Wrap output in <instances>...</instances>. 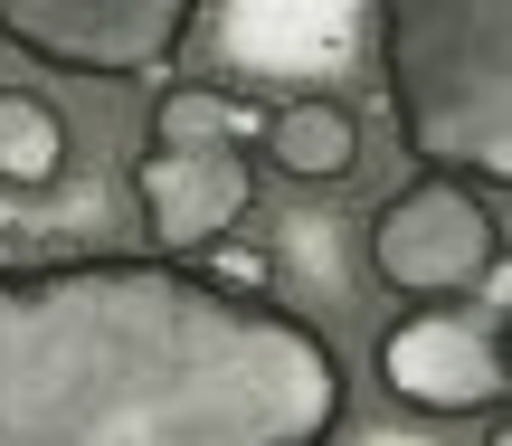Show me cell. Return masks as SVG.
Instances as JSON below:
<instances>
[{"label":"cell","instance_id":"obj_1","mask_svg":"<svg viewBox=\"0 0 512 446\" xmlns=\"http://www.w3.org/2000/svg\"><path fill=\"white\" fill-rule=\"evenodd\" d=\"M351 361L209 257H0V446H342Z\"/></svg>","mask_w":512,"mask_h":446},{"label":"cell","instance_id":"obj_2","mask_svg":"<svg viewBox=\"0 0 512 446\" xmlns=\"http://www.w3.org/2000/svg\"><path fill=\"white\" fill-rule=\"evenodd\" d=\"M389 133L418 171L503 190L512 171V0H370Z\"/></svg>","mask_w":512,"mask_h":446},{"label":"cell","instance_id":"obj_3","mask_svg":"<svg viewBox=\"0 0 512 446\" xmlns=\"http://www.w3.org/2000/svg\"><path fill=\"white\" fill-rule=\"evenodd\" d=\"M256 114L228 76H162L152 95V143H143V209H152V257H209L228 228L256 219Z\"/></svg>","mask_w":512,"mask_h":446},{"label":"cell","instance_id":"obj_4","mask_svg":"<svg viewBox=\"0 0 512 446\" xmlns=\"http://www.w3.org/2000/svg\"><path fill=\"white\" fill-rule=\"evenodd\" d=\"M370 276L399 304L494 295V276H503V190H475L456 171H408L370 209Z\"/></svg>","mask_w":512,"mask_h":446},{"label":"cell","instance_id":"obj_5","mask_svg":"<svg viewBox=\"0 0 512 446\" xmlns=\"http://www.w3.org/2000/svg\"><path fill=\"white\" fill-rule=\"evenodd\" d=\"M209 0H0V48L86 86H162L181 76Z\"/></svg>","mask_w":512,"mask_h":446},{"label":"cell","instance_id":"obj_6","mask_svg":"<svg viewBox=\"0 0 512 446\" xmlns=\"http://www.w3.org/2000/svg\"><path fill=\"white\" fill-rule=\"evenodd\" d=\"M370 371L399 409L418 418H484L512 399L503 371V295H456V304H408L380 342Z\"/></svg>","mask_w":512,"mask_h":446},{"label":"cell","instance_id":"obj_7","mask_svg":"<svg viewBox=\"0 0 512 446\" xmlns=\"http://www.w3.org/2000/svg\"><path fill=\"white\" fill-rule=\"evenodd\" d=\"M256 152H266L285 181L332 190V181L361 171V114H351L342 95H275V105L256 114Z\"/></svg>","mask_w":512,"mask_h":446},{"label":"cell","instance_id":"obj_8","mask_svg":"<svg viewBox=\"0 0 512 446\" xmlns=\"http://www.w3.org/2000/svg\"><path fill=\"white\" fill-rule=\"evenodd\" d=\"M67 181V114L38 86H0V200H38Z\"/></svg>","mask_w":512,"mask_h":446}]
</instances>
